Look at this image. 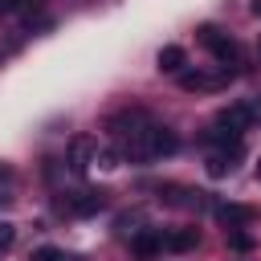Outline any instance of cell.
<instances>
[{
	"label": "cell",
	"mask_w": 261,
	"mask_h": 261,
	"mask_svg": "<svg viewBox=\"0 0 261 261\" xmlns=\"http://www.w3.org/2000/svg\"><path fill=\"white\" fill-rule=\"evenodd\" d=\"M151 118L139 110V106H130V110H118V114H110L106 118V130L110 135H118V139H126V135H135V130H143Z\"/></svg>",
	"instance_id": "4"
},
{
	"label": "cell",
	"mask_w": 261,
	"mask_h": 261,
	"mask_svg": "<svg viewBox=\"0 0 261 261\" xmlns=\"http://www.w3.org/2000/svg\"><path fill=\"white\" fill-rule=\"evenodd\" d=\"M94 159H98V139H90V135H73L69 139V147H65V163H69V171H90L94 167Z\"/></svg>",
	"instance_id": "2"
},
{
	"label": "cell",
	"mask_w": 261,
	"mask_h": 261,
	"mask_svg": "<svg viewBox=\"0 0 261 261\" xmlns=\"http://www.w3.org/2000/svg\"><path fill=\"white\" fill-rule=\"evenodd\" d=\"M130 253H135L139 261L159 257V253H163V232H155V228H139V232L130 237Z\"/></svg>",
	"instance_id": "5"
},
{
	"label": "cell",
	"mask_w": 261,
	"mask_h": 261,
	"mask_svg": "<svg viewBox=\"0 0 261 261\" xmlns=\"http://www.w3.org/2000/svg\"><path fill=\"white\" fill-rule=\"evenodd\" d=\"M4 179H8V167H4V163H0V184H4Z\"/></svg>",
	"instance_id": "18"
},
{
	"label": "cell",
	"mask_w": 261,
	"mask_h": 261,
	"mask_svg": "<svg viewBox=\"0 0 261 261\" xmlns=\"http://www.w3.org/2000/svg\"><path fill=\"white\" fill-rule=\"evenodd\" d=\"M253 208L249 204H216V220L224 224V228H249L253 224Z\"/></svg>",
	"instance_id": "7"
},
{
	"label": "cell",
	"mask_w": 261,
	"mask_h": 261,
	"mask_svg": "<svg viewBox=\"0 0 261 261\" xmlns=\"http://www.w3.org/2000/svg\"><path fill=\"white\" fill-rule=\"evenodd\" d=\"M196 245H200L196 228H171V232H163V249L167 253H192Z\"/></svg>",
	"instance_id": "9"
},
{
	"label": "cell",
	"mask_w": 261,
	"mask_h": 261,
	"mask_svg": "<svg viewBox=\"0 0 261 261\" xmlns=\"http://www.w3.org/2000/svg\"><path fill=\"white\" fill-rule=\"evenodd\" d=\"M159 196L167 204H175V208H200V204H208L204 192H192V188H159Z\"/></svg>",
	"instance_id": "10"
},
{
	"label": "cell",
	"mask_w": 261,
	"mask_h": 261,
	"mask_svg": "<svg viewBox=\"0 0 261 261\" xmlns=\"http://www.w3.org/2000/svg\"><path fill=\"white\" fill-rule=\"evenodd\" d=\"M33 261H61V253L53 249V245H45V249H37V257Z\"/></svg>",
	"instance_id": "16"
},
{
	"label": "cell",
	"mask_w": 261,
	"mask_h": 261,
	"mask_svg": "<svg viewBox=\"0 0 261 261\" xmlns=\"http://www.w3.org/2000/svg\"><path fill=\"white\" fill-rule=\"evenodd\" d=\"M20 8V0H0V16H12Z\"/></svg>",
	"instance_id": "17"
},
{
	"label": "cell",
	"mask_w": 261,
	"mask_h": 261,
	"mask_svg": "<svg viewBox=\"0 0 261 261\" xmlns=\"http://www.w3.org/2000/svg\"><path fill=\"white\" fill-rule=\"evenodd\" d=\"M216 126H220V130H228V135H241V130L249 126V110H245V102L224 106V110L216 114Z\"/></svg>",
	"instance_id": "8"
},
{
	"label": "cell",
	"mask_w": 261,
	"mask_h": 261,
	"mask_svg": "<svg viewBox=\"0 0 261 261\" xmlns=\"http://www.w3.org/2000/svg\"><path fill=\"white\" fill-rule=\"evenodd\" d=\"M257 179H261V159H257Z\"/></svg>",
	"instance_id": "21"
},
{
	"label": "cell",
	"mask_w": 261,
	"mask_h": 261,
	"mask_svg": "<svg viewBox=\"0 0 261 261\" xmlns=\"http://www.w3.org/2000/svg\"><path fill=\"white\" fill-rule=\"evenodd\" d=\"M196 37H200V45H208V49H212V57L220 61V69H228V73H232V65L241 61L237 41H232L224 29H216V24H200V29H196Z\"/></svg>",
	"instance_id": "1"
},
{
	"label": "cell",
	"mask_w": 261,
	"mask_h": 261,
	"mask_svg": "<svg viewBox=\"0 0 261 261\" xmlns=\"http://www.w3.org/2000/svg\"><path fill=\"white\" fill-rule=\"evenodd\" d=\"M232 159H237V155H228V151H212V155H208V175H216V179L228 175V171H232Z\"/></svg>",
	"instance_id": "12"
},
{
	"label": "cell",
	"mask_w": 261,
	"mask_h": 261,
	"mask_svg": "<svg viewBox=\"0 0 261 261\" xmlns=\"http://www.w3.org/2000/svg\"><path fill=\"white\" fill-rule=\"evenodd\" d=\"M118 159H122V155H118V147H102V151H98V159H94V163H98V167H106V171H110V167H118Z\"/></svg>",
	"instance_id": "13"
},
{
	"label": "cell",
	"mask_w": 261,
	"mask_h": 261,
	"mask_svg": "<svg viewBox=\"0 0 261 261\" xmlns=\"http://www.w3.org/2000/svg\"><path fill=\"white\" fill-rule=\"evenodd\" d=\"M12 241H16V228H12L8 220H0V257L12 249Z\"/></svg>",
	"instance_id": "15"
},
{
	"label": "cell",
	"mask_w": 261,
	"mask_h": 261,
	"mask_svg": "<svg viewBox=\"0 0 261 261\" xmlns=\"http://www.w3.org/2000/svg\"><path fill=\"white\" fill-rule=\"evenodd\" d=\"M98 208H102V192H73L61 200V212L69 216H94Z\"/></svg>",
	"instance_id": "6"
},
{
	"label": "cell",
	"mask_w": 261,
	"mask_h": 261,
	"mask_svg": "<svg viewBox=\"0 0 261 261\" xmlns=\"http://www.w3.org/2000/svg\"><path fill=\"white\" fill-rule=\"evenodd\" d=\"M228 86V69H216V73H204V69H184L179 73V90L188 94H200V90H220Z\"/></svg>",
	"instance_id": "3"
},
{
	"label": "cell",
	"mask_w": 261,
	"mask_h": 261,
	"mask_svg": "<svg viewBox=\"0 0 261 261\" xmlns=\"http://www.w3.org/2000/svg\"><path fill=\"white\" fill-rule=\"evenodd\" d=\"M155 61H159V69H163V73H184V65H188V53H184V45H163Z\"/></svg>",
	"instance_id": "11"
},
{
	"label": "cell",
	"mask_w": 261,
	"mask_h": 261,
	"mask_svg": "<svg viewBox=\"0 0 261 261\" xmlns=\"http://www.w3.org/2000/svg\"><path fill=\"white\" fill-rule=\"evenodd\" d=\"M228 245H232L237 253H249V249H253V237H249V232H241V228H232V237H228Z\"/></svg>",
	"instance_id": "14"
},
{
	"label": "cell",
	"mask_w": 261,
	"mask_h": 261,
	"mask_svg": "<svg viewBox=\"0 0 261 261\" xmlns=\"http://www.w3.org/2000/svg\"><path fill=\"white\" fill-rule=\"evenodd\" d=\"M61 261H82V257H65V253H61Z\"/></svg>",
	"instance_id": "20"
},
{
	"label": "cell",
	"mask_w": 261,
	"mask_h": 261,
	"mask_svg": "<svg viewBox=\"0 0 261 261\" xmlns=\"http://www.w3.org/2000/svg\"><path fill=\"white\" fill-rule=\"evenodd\" d=\"M253 12H257V16H261V0H253Z\"/></svg>",
	"instance_id": "19"
}]
</instances>
